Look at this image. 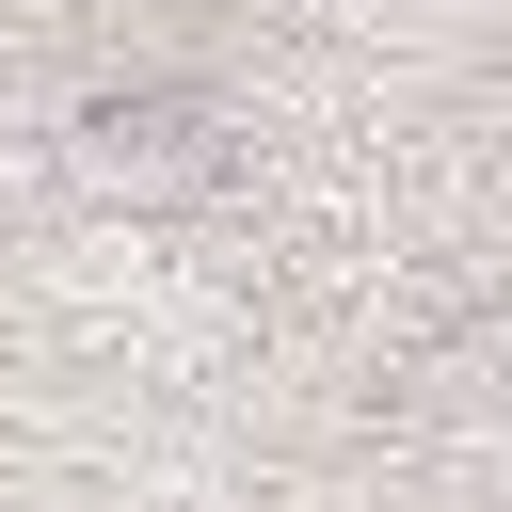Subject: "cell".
<instances>
[{
  "instance_id": "obj_1",
  "label": "cell",
  "mask_w": 512,
  "mask_h": 512,
  "mask_svg": "<svg viewBox=\"0 0 512 512\" xmlns=\"http://www.w3.org/2000/svg\"><path fill=\"white\" fill-rule=\"evenodd\" d=\"M64 176H80L96 208L160 224V208H208V192L240 176V128H224L192 80H80V96H64Z\"/></svg>"
}]
</instances>
